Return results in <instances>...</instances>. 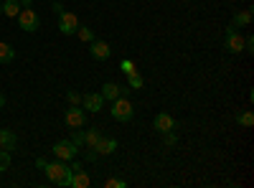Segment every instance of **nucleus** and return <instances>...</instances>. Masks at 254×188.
Wrapping results in <instances>:
<instances>
[{
    "label": "nucleus",
    "mask_w": 254,
    "mask_h": 188,
    "mask_svg": "<svg viewBox=\"0 0 254 188\" xmlns=\"http://www.w3.org/2000/svg\"><path fill=\"white\" fill-rule=\"evenodd\" d=\"M46 178L51 181V183H56V186H69L71 183V165H66V160H59L56 158V163H49L46 165Z\"/></svg>",
    "instance_id": "f257e3e1"
},
{
    "label": "nucleus",
    "mask_w": 254,
    "mask_h": 188,
    "mask_svg": "<svg viewBox=\"0 0 254 188\" xmlns=\"http://www.w3.org/2000/svg\"><path fill=\"white\" fill-rule=\"evenodd\" d=\"M132 102L127 99V97H117L115 102H112V117L117 120V122H130L132 120Z\"/></svg>",
    "instance_id": "f03ea898"
},
{
    "label": "nucleus",
    "mask_w": 254,
    "mask_h": 188,
    "mask_svg": "<svg viewBox=\"0 0 254 188\" xmlns=\"http://www.w3.org/2000/svg\"><path fill=\"white\" fill-rule=\"evenodd\" d=\"M76 28H79V18H76V13H71V10H61V13H59V31H61L64 36H74Z\"/></svg>",
    "instance_id": "7ed1b4c3"
},
{
    "label": "nucleus",
    "mask_w": 254,
    "mask_h": 188,
    "mask_svg": "<svg viewBox=\"0 0 254 188\" xmlns=\"http://www.w3.org/2000/svg\"><path fill=\"white\" fill-rule=\"evenodd\" d=\"M18 26L23 28L26 33H33V31H38L41 20H38L36 10H33V8H23V10H20V13H18Z\"/></svg>",
    "instance_id": "20e7f679"
},
{
    "label": "nucleus",
    "mask_w": 254,
    "mask_h": 188,
    "mask_svg": "<svg viewBox=\"0 0 254 188\" xmlns=\"http://www.w3.org/2000/svg\"><path fill=\"white\" fill-rule=\"evenodd\" d=\"M224 46H226L229 54H239V51H244V38H242V33H239L234 26H229V28H226Z\"/></svg>",
    "instance_id": "39448f33"
},
{
    "label": "nucleus",
    "mask_w": 254,
    "mask_h": 188,
    "mask_svg": "<svg viewBox=\"0 0 254 188\" xmlns=\"http://www.w3.org/2000/svg\"><path fill=\"white\" fill-rule=\"evenodd\" d=\"M76 145L71 142V140H59L56 145H54V155L59 158V160H74L76 158Z\"/></svg>",
    "instance_id": "423d86ee"
},
{
    "label": "nucleus",
    "mask_w": 254,
    "mask_h": 188,
    "mask_svg": "<svg viewBox=\"0 0 254 188\" xmlns=\"http://www.w3.org/2000/svg\"><path fill=\"white\" fill-rule=\"evenodd\" d=\"M89 54H92L97 61H104V59H110L112 49H110L107 41H99V38H94V41H89Z\"/></svg>",
    "instance_id": "0eeeda50"
},
{
    "label": "nucleus",
    "mask_w": 254,
    "mask_h": 188,
    "mask_svg": "<svg viewBox=\"0 0 254 188\" xmlns=\"http://www.w3.org/2000/svg\"><path fill=\"white\" fill-rule=\"evenodd\" d=\"M81 104H84V110H89V112H99L102 110V104H104V97L99 92H89V94H81Z\"/></svg>",
    "instance_id": "6e6552de"
},
{
    "label": "nucleus",
    "mask_w": 254,
    "mask_h": 188,
    "mask_svg": "<svg viewBox=\"0 0 254 188\" xmlns=\"http://www.w3.org/2000/svg\"><path fill=\"white\" fill-rule=\"evenodd\" d=\"M153 125H155V130L163 135V132H171V130H176V120L168 115V112H160V115H155V120H153Z\"/></svg>",
    "instance_id": "1a4fd4ad"
},
{
    "label": "nucleus",
    "mask_w": 254,
    "mask_h": 188,
    "mask_svg": "<svg viewBox=\"0 0 254 188\" xmlns=\"http://www.w3.org/2000/svg\"><path fill=\"white\" fill-rule=\"evenodd\" d=\"M84 122H87L84 110H79V107H74V104H71V110H66V125L74 130V127H84Z\"/></svg>",
    "instance_id": "9d476101"
},
{
    "label": "nucleus",
    "mask_w": 254,
    "mask_h": 188,
    "mask_svg": "<svg viewBox=\"0 0 254 188\" xmlns=\"http://www.w3.org/2000/svg\"><path fill=\"white\" fill-rule=\"evenodd\" d=\"M94 150H97L99 155H112V153L117 150V140H115V137H99V142L94 145Z\"/></svg>",
    "instance_id": "9b49d317"
},
{
    "label": "nucleus",
    "mask_w": 254,
    "mask_h": 188,
    "mask_svg": "<svg viewBox=\"0 0 254 188\" xmlns=\"http://www.w3.org/2000/svg\"><path fill=\"white\" fill-rule=\"evenodd\" d=\"M89 183H92V178L87 176V171H74L71 173V183H69V188H89Z\"/></svg>",
    "instance_id": "f8f14e48"
},
{
    "label": "nucleus",
    "mask_w": 254,
    "mask_h": 188,
    "mask_svg": "<svg viewBox=\"0 0 254 188\" xmlns=\"http://www.w3.org/2000/svg\"><path fill=\"white\" fill-rule=\"evenodd\" d=\"M104 99H110V102H115L117 97H122V87H117V84H112V81H107V84L102 87V92H99Z\"/></svg>",
    "instance_id": "ddd939ff"
},
{
    "label": "nucleus",
    "mask_w": 254,
    "mask_h": 188,
    "mask_svg": "<svg viewBox=\"0 0 254 188\" xmlns=\"http://www.w3.org/2000/svg\"><path fill=\"white\" fill-rule=\"evenodd\" d=\"M0 148L3 150H15V135L10 130H0Z\"/></svg>",
    "instance_id": "4468645a"
},
{
    "label": "nucleus",
    "mask_w": 254,
    "mask_h": 188,
    "mask_svg": "<svg viewBox=\"0 0 254 188\" xmlns=\"http://www.w3.org/2000/svg\"><path fill=\"white\" fill-rule=\"evenodd\" d=\"M13 59H15V49L10 44H3V41H0V61H3V64H10Z\"/></svg>",
    "instance_id": "2eb2a0df"
},
{
    "label": "nucleus",
    "mask_w": 254,
    "mask_h": 188,
    "mask_svg": "<svg viewBox=\"0 0 254 188\" xmlns=\"http://www.w3.org/2000/svg\"><path fill=\"white\" fill-rule=\"evenodd\" d=\"M18 13H20V3H18V0H5V3H3V15L18 18Z\"/></svg>",
    "instance_id": "dca6fc26"
},
{
    "label": "nucleus",
    "mask_w": 254,
    "mask_h": 188,
    "mask_svg": "<svg viewBox=\"0 0 254 188\" xmlns=\"http://www.w3.org/2000/svg\"><path fill=\"white\" fill-rule=\"evenodd\" d=\"M252 23V10H242V13H237L234 15V20H231V26H249Z\"/></svg>",
    "instance_id": "f3484780"
},
{
    "label": "nucleus",
    "mask_w": 254,
    "mask_h": 188,
    "mask_svg": "<svg viewBox=\"0 0 254 188\" xmlns=\"http://www.w3.org/2000/svg\"><path fill=\"white\" fill-rule=\"evenodd\" d=\"M127 87H130L132 92L142 89V76H140L137 71H132V74H127Z\"/></svg>",
    "instance_id": "a211bd4d"
},
{
    "label": "nucleus",
    "mask_w": 254,
    "mask_h": 188,
    "mask_svg": "<svg viewBox=\"0 0 254 188\" xmlns=\"http://www.w3.org/2000/svg\"><path fill=\"white\" fill-rule=\"evenodd\" d=\"M99 130H89V132H84V145H89V148H94V145L99 142Z\"/></svg>",
    "instance_id": "6ab92c4d"
},
{
    "label": "nucleus",
    "mask_w": 254,
    "mask_h": 188,
    "mask_svg": "<svg viewBox=\"0 0 254 188\" xmlns=\"http://www.w3.org/2000/svg\"><path fill=\"white\" fill-rule=\"evenodd\" d=\"M76 36H79L81 41H87V44H89V41H94V31L87 28V26H79V28H76Z\"/></svg>",
    "instance_id": "aec40b11"
},
{
    "label": "nucleus",
    "mask_w": 254,
    "mask_h": 188,
    "mask_svg": "<svg viewBox=\"0 0 254 188\" xmlns=\"http://www.w3.org/2000/svg\"><path fill=\"white\" fill-rule=\"evenodd\" d=\"M237 122L242 125V127H252V125H254V115L252 112H242V115H237Z\"/></svg>",
    "instance_id": "412c9836"
},
{
    "label": "nucleus",
    "mask_w": 254,
    "mask_h": 188,
    "mask_svg": "<svg viewBox=\"0 0 254 188\" xmlns=\"http://www.w3.org/2000/svg\"><path fill=\"white\" fill-rule=\"evenodd\" d=\"M10 168V153L0 148V171H8Z\"/></svg>",
    "instance_id": "4be33fe9"
},
{
    "label": "nucleus",
    "mask_w": 254,
    "mask_h": 188,
    "mask_svg": "<svg viewBox=\"0 0 254 188\" xmlns=\"http://www.w3.org/2000/svg\"><path fill=\"white\" fill-rule=\"evenodd\" d=\"M69 140H71V142L76 145V148H81V145H84V132H81L79 127H74V130H71V137H69Z\"/></svg>",
    "instance_id": "5701e85b"
},
{
    "label": "nucleus",
    "mask_w": 254,
    "mask_h": 188,
    "mask_svg": "<svg viewBox=\"0 0 254 188\" xmlns=\"http://www.w3.org/2000/svg\"><path fill=\"white\" fill-rule=\"evenodd\" d=\"M120 71H122V74L127 76V74H132V71H137V69H135V64H132V61H130V59H125V61H122V64H120Z\"/></svg>",
    "instance_id": "b1692460"
},
{
    "label": "nucleus",
    "mask_w": 254,
    "mask_h": 188,
    "mask_svg": "<svg viewBox=\"0 0 254 188\" xmlns=\"http://www.w3.org/2000/svg\"><path fill=\"white\" fill-rule=\"evenodd\" d=\"M163 142L168 145V148H173V145L178 142V137L173 135V130H171V132H163Z\"/></svg>",
    "instance_id": "393cba45"
},
{
    "label": "nucleus",
    "mask_w": 254,
    "mask_h": 188,
    "mask_svg": "<svg viewBox=\"0 0 254 188\" xmlns=\"http://www.w3.org/2000/svg\"><path fill=\"white\" fill-rule=\"evenodd\" d=\"M66 99L74 104V107H79V104H81V94H79V92H69V94H66Z\"/></svg>",
    "instance_id": "a878e982"
},
{
    "label": "nucleus",
    "mask_w": 254,
    "mask_h": 188,
    "mask_svg": "<svg viewBox=\"0 0 254 188\" xmlns=\"http://www.w3.org/2000/svg\"><path fill=\"white\" fill-rule=\"evenodd\" d=\"M104 186H107V188H125L127 183H125V181H117V178H110V181L104 183Z\"/></svg>",
    "instance_id": "bb28decb"
},
{
    "label": "nucleus",
    "mask_w": 254,
    "mask_h": 188,
    "mask_svg": "<svg viewBox=\"0 0 254 188\" xmlns=\"http://www.w3.org/2000/svg\"><path fill=\"white\" fill-rule=\"evenodd\" d=\"M46 165H49V160H46V158H36V168H41V171H44Z\"/></svg>",
    "instance_id": "cd10ccee"
},
{
    "label": "nucleus",
    "mask_w": 254,
    "mask_h": 188,
    "mask_svg": "<svg viewBox=\"0 0 254 188\" xmlns=\"http://www.w3.org/2000/svg\"><path fill=\"white\" fill-rule=\"evenodd\" d=\"M51 8H54V13H56V15H59V13H61V10H64V5H61V3H54V5H51Z\"/></svg>",
    "instance_id": "c85d7f7f"
},
{
    "label": "nucleus",
    "mask_w": 254,
    "mask_h": 188,
    "mask_svg": "<svg viewBox=\"0 0 254 188\" xmlns=\"http://www.w3.org/2000/svg\"><path fill=\"white\" fill-rule=\"evenodd\" d=\"M20 3H23L26 8H31V0H20Z\"/></svg>",
    "instance_id": "c756f323"
},
{
    "label": "nucleus",
    "mask_w": 254,
    "mask_h": 188,
    "mask_svg": "<svg viewBox=\"0 0 254 188\" xmlns=\"http://www.w3.org/2000/svg\"><path fill=\"white\" fill-rule=\"evenodd\" d=\"M3 104H5V97H3V94H0V107H3Z\"/></svg>",
    "instance_id": "7c9ffc66"
},
{
    "label": "nucleus",
    "mask_w": 254,
    "mask_h": 188,
    "mask_svg": "<svg viewBox=\"0 0 254 188\" xmlns=\"http://www.w3.org/2000/svg\"><path fill=\"white\" fill-rule=\"evenodd\" d=\"M0 15H3V3H0Z\"/></svg>",
    "instance_id": "2f4dec72"
}]
</instances>
